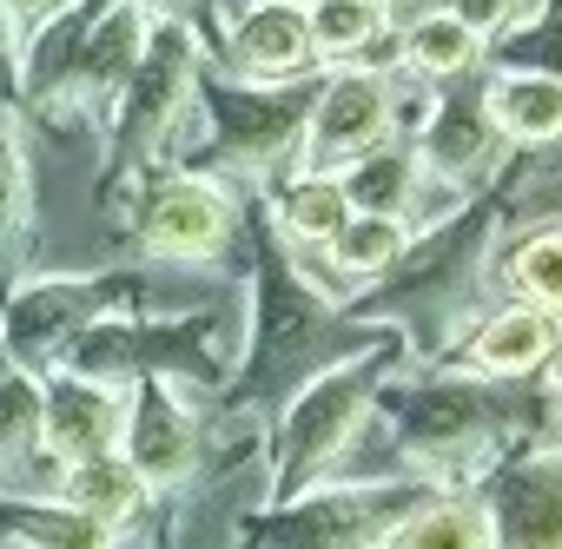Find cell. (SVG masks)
I'll return each mask as SVG.
<instances>
[{
	"mask_svg": "<svg viewBox=\"0 0 562 549\" xmlns=\"http://www.w3.org/2000/svg\"><path fill=\"white\" fill-rule=\"evenodd\" d=\"M21 47H27V34L14 27V14L0 8V93H14V80H21ZM21 100V93H14Z\"/></svg>",
	"mask_w": 562,
	"mask_h": 549,
	"instance_id": "obj_26",
	"label": "cell"
},
{
	"mask_svg": "<svg viewBox=\"0 0 562 549\" xmlns=\"http://www.w3.org/2000/svg\"><path fill=\"white\" fill-rule=\"evenodd\" d=\"M483 113L496 126V139H562V80L555 74H496L483 87Z\"/></svg>",
	"mask_w": 562,
	"mask_h": 549,
	"instance_id": "obj_14",
	"label": "cell"
},
{
	"mask_svg": "<svg viewBox=\"0 0 562 549\" xmlns=\"http://www.w3.org/2000/svg\"><path fill=\"white\" fill-rule=\"evenodd\" d=\"M490 153H496V126H490L483 100H450V107H437L430 126L417 133V166L437 172L443 186L476 179V172L490 166Z\"/></svg>",
	"mask_w": 562,
	"mask_h": 549,
	"instance_id": "obj_13",
	"label": "cell"
},
{
	"mask_svg": "<svg viewBox=\"0 0 562 549\" xmlns=\"http://www.w3.org/2000/svg\"><path fill=\"white\" fill-rule=\"evenodd\" d=\"M378 549H490V516L476 503H424L378 529Z\"/></svg>",
	"mask_w": 562,
	"mask_h": 549,
	"instance_id": "obj_20",
	"label": "cell"
},
{
	"mask_svg": "<svg viewBox=\"0 0 562 549\" xmlns=\"http://www.w3.org/2000/svg\"><path fill=\"white\" fill-rule=\"evenodd\" d=\"M384 371H391V345H378L364 358H345V365L299 384V397L285 404V417H278V444H271V503H292L351 444V430L378 404Z\"/></svg>",
	"mask_w": 562,
	"mask_h": 549,
	"instance_id": "obj_1",
	"label": "cell"
},
{
	"mask_svg": "<svg viewBox=\"0 0 562 549\" xmlns=\"http://www.w3.org/2000/svg\"><path fill=\"white\" fill-rule=\"evenodd\" d=\"M509 285L522 292V305L562 318V225H542L509 251Z\"/></svg>",
	"mask_w": 562,
	"mask_h": 549,
	"instance_id": "obj_24",
	"label": "cell"
},
{
	"mask_svg": "<svg viewBox=\"0 0 562 549\" xmlns=\"http://www.w3.org/2000/svg\"><path fill=\"white\" fill-rule=\"evenodd\" d=\"M404 245H411L404 219H384V212H351V219L331 232L325 258L345 271V279H384V271L404 258Z\"/></svg>",
	"mask_w": 562,
	"mask_h": 549,
	"instance_id": "obj_22",
	"label": "cell"
},
{
	"mask_svg": "<svg viewBox=\"0 0 562 549\" xmlns=\"http://www.w3.org/2000/svg\"><path fill=\"white\" fill-rule=\"evenodd\" d=\"M245 80H285L312 60V21L305 0H245L232 14V54Z\"/></svg>",
	"mask_w": 562,
	"mask_h": 549,
	"instance_id": "obj_10",
	"label": "cell"
},
{
	"mask_svg": "<svg viewBox=\"0 0 562 549\" xmlns=\"http://www.w3.org/2000/svg\"><path fill=\"white\" fill-rule=\"evenodd\" d=\"M555 345H562V338H555V312L509 305V312H496V318L476 332L470 365H476V371H490V378H522V371L549 365V351H555Z\"/></svg>",
	"mask_w": 562,
	"mask_h": 549,
	"instance_id": "obj_15",
	"label": "cell"
},
{
	"mask_svg": "<svg viewBox=\"0 0 562 549\" xmlns=\"http://www.w3.org/2000/svg\"><path fill=\"white\" fill-rule=\"evenodd\" d=\"M450 14H463L476 34H490V27H509L516 21V0H443Z\"/></svg>",
	"mask_w": 562,
	"mask_h": 549,
	"instance_id": "obj_25",
	"label": "cell"
},
{
	"mask_svg": "<svg viewBox=\"0 0 562 549\" xmlns=\"http://www.w3.org/2000/svg\"><path fill=\"white\" fill-rule=\"evenodd\" d=\"M384 0H305L312 21V54L318 60H358L384 41Z\"/></svg>",
	"mask_w": 562,
	"mask_h": 549,
	"instance_id": "obj_23",
	"label": "cell"
},
{
	"mask_svg": "<svg viewBox=\"0 0 562 549\" xmlns=\"http://www.w3.org/2000/svg\"><path fill=\"white\" fill-rule=\"evenodd\" d=\"M417 153H404L397 139H384L378 153H364V159H351L345 172H338V186H345V199H351V212H384V219H404L411 212V199H417Z\"/></svg>",
	"mask_w": 562,
	"mask_h": 549,
	"instance_id": "obj_19",
	"label": "cell"
},
{
	"mask_svg": "<svg viewBox=\"0 0 562 549\" xmlns=\"http://www.w3.org/2000/svg\"><path fill=\"white\" fill-rule=\"evenodd\" d=\"M0 542H14V549H120V529L87 516L67 496H8L0 490Z\"/></svg>",
	"mask_w": 562,
	"mask_h": 549,
	"instance_id": "obj_12",
	"label": "cell"
},
{
	"mask_svg": "<svg viewBox=\"0 0 562 549\" xmlns=\"http://www.w3.org/2000/svg\"><path fill=\"white\" fill-rule=\"evenodd\" d=\"M490 516V542L503 549H562V450H542L503 470Z\"/></svg>",
	"mask_w": 562,
	"mask_h": 549,
	"instance_id": "obj_9",
	"label": "cell"
},
{
	"mask_svg": "<svg viewBox=\"0 0 562 549\" xmlns=\"http://www.w3.org/2000/svg\"><path fill=\"white\" fill-rule=\"evenodd\" d=\"M133 279L126 271H93V279H74V271H60V279H14L8 292H0V358L21 365V371H54L67 338L100 318L106 305H126Z\"/></svg>",
	"mask_w": 562,
	"mask_h": 549,
	"instance_id": "obj_3",
	"label": "cell"
},
{
	"mask_svg": "<svg viewBox=\"0 0 562 549\" xmlns=\"http://www.w3.org/2000/svg\"><path fill=\"white\" fill-rule=\"evenodd\" d=\"M397 133V93L371 67H345L318 87L305 139H299V172H345L351 159L378 153Z\"/></svg>",
	"mask_w": 562,
	"mask_h": 549,
	"instance_id": "obj_6",
	"label": "cell"
},
{
	"mask_svg": "<svg viewBox=\"0 0 562 549\" xmlns=\"http://www.w3.org/2000/svg\"><path fill=\"white\" fill-rule=\"evenodd\" d=\"M133 8H146L153 21H186V27H192V21L212 8V0H133Z\"/></svg>",
	"mask_w": 562,
	"mask_h": 549,
	"instance_id": "obj_28",
	"label": "cell"
},
{
	"mask_svg": "<svg viewBox=\"0 0 562 549\" xmlns=\"http://www.w3.org/2000/svg\"><path fill=\"white\" fill-rule=\"evenodd\" d=\"M47 450V384L41 371L0 365V470Z\"/></svg>",
	"mask_w": 562,
	"mask_h": 549,
	"instance_id": "obj_21",
	"label": "cell"
},
{
	"mask_svg": "<svg viewBox=\"0 0 562 549\" xmlns=\"http://www.w3.org/2000/svg\"><path fill=\"white\" fill-rule=\"evenodd\" d=\"M120 457L146 477V490H179L199 470V417L166 378H139L126 391Z\"/></svg>",
	"mask_w": 562,
	"mask_h": 549,
	"instance_id": "obj_7",
	"label": "cell"
},
{
	"mask_svg": "<svg viewBox=\"0 0 562 549\" xmlns=\"http://www.w3.org/2000/svg\"><path fill=\"white\" fill-rule=\"evenodd\" d=\"M232 225H238V199L205 179V172H172V179H153L139 192V219H133V238L146 258H166V265H212L225 245H232Z\"/></svg>",
	"mask_w": 562,
	"mask_h": 549,
	"instance_id": "obj_5",
	"label": "cell"
},
{
	"mask_svg": "<svg viewBox=\"0 0 562 549\" xmlns=\"http://www.w3.org/2000/svg\"><path fill=\"white\" fill-rule=\"evenodd\" d=\"M384 8H424V0H384Z\"/></svg>",
	"mask_w": 562,
	"mask_h": 549,
	"instance_id": "obj_29",
	"label": "cell"
},
{
	"mask_svg": "<svg viewBox=\"0 0 562 549\" xmlns=\"http://www.w3.org/2000/svg\"><path fill=\"white\" fill-rule=\"evenodd\" d=\"M34 238V166H27V126L21 100L0 93V292L21 279V258Z\"/></svg>",
	"mask_w": 562,
	"mask_h": 549,
	"instance_id": "obj_11",
	"label": "cell"
},
{
	"mask_svg": "<svg viewBox=\"0 0 562 549\" xmlns=\"http://www.w3.org/2000/svg\"><path fill=\"white\" fill-rule=\"evenodd\" d=\"M0 8L14 14V27H21V34H34L41 21H54V14L67 8V0H0Z\"/></svg>",
	"mask_w": 562,
	"mask_h": 549,
	"instance_id": "obj_27",
	"label": "cell"
},
{
	"mask_svg": "<svg viewBox=\"0 0 562 549\" xmlns=\"http://www.w3.org/2000/svg\"><path fill=\"white\" fill-rule=\"evenodd\" d=\"M476 54H483V34H476L463 14H450V8L417 14V21L404 27V41H397V60H404L411 74H424V80H457V74L476 67Z\"/></svg>",
	"mask_w": 562,
	"mask_h": 549,
	"instance_id": "obj_17",
	"label": "cell"
},
{
	"mask_svg": "<svg viewBox=\"0 0 562 549\" xmlns=\"http://www.w3.org/2000/svg\"><path fill=\"white\" fill-rule=\"evenodd\" d=\"M60 496L67 503H80L87 516H100V523H113V529H126L146 503H153V490H146V477L120 457V450H106V457H87V463H67L60 470Z\"/></svg>",
	"mask_w": 562,
	"mask_h": 549,
	"instance_id": "obj_16",
	"label": "cell"
},
{
	"mask_svg": "<svg viewBox=\"0 0 562 549\" xmlns=\"http://www.w3.org/2000/svg\"><path fill=\"white\" fill-rule=\"evenodd\" d=\"M199 100L212 107V133H218L225 166L232 172H271V166L299 159L318 87H299V93L265 87V80L225 87V74H199Z\"/></svg>",
	"mask_w": 562,
	"mask_h": 549,
	"instance_id": "obj_4",
	"label": "cell"
},
{
	"mask_svg": "<svg viewBox=\"0 0 562 549\" xmlns=\"http://www.w3.org/2000/svg\"><path fill=\"white\" fill-rule=\"evenodd\" d=\"M47 384V450L60 463H87V457H106L120 450V424H126V391L113 384H93L80 371H41Z\"/></svg>",
	"mask_w": 562,
	"mask_h": 549,
	"instance_id": "obj_8",
	"label": "cell"
},
{
	"mask_svg": "<svg viewBox=\"0 0 562 549\" xmlns=\"http://www.w3.org/2000/svg\"><path fill=\"white\" fill-rule=\"evenodd\" d=\"M199 74H205L199 34H192L186 21H153L146 54H139L133 80H126L120 100H113V159H106V179L146 172V166L172 146L186 107L199 100Z\"/></svg>",
	"mask_w": 562,
	"mask_h": 549,
	"instance_id": "obj_2",
	"label": "cell"
},
{
	"mask_svg": "<svg viewBox=\"0 0 562 549\" xmlns=\"http://www.w3.org/2000/svg\"><path fill=\"white\" fill-rule=\"evenodd\" d=\"M345 219H351V199H345L338 172H292L285 192H278V232L299 251H325Z\"/></svg>",
	"mask_w": 562,
	"mask_h": 549,
	"instance_id": "obj_18",
	"label": "cell"
},
{
	"mask_svg": "<svg viewBox=\"0 0 562 549\" xmlns=\"http://www.w3.org/2000/svg\"><path fill=\"white\" fill-rule=\"evenodd\" d=\"M555 404H562V391H555Z\"/></svg>",
	"mask_w": 562,
	"mask_h": 549,
	"instance_id": "obj_30",
	"label": "cell"
}]
</instances>
